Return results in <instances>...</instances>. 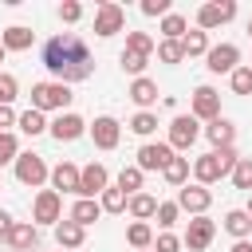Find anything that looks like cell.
I'll return each mask as SVG.
<instances>
[{"label":"cell","mask_w":252,"mask_h":252,"mask_svg":"<svg viewBox=\"0 0 252 252\" xmlns=\"http://www.w3.org/2000/svg\"><path fill=\"white\" fill-rule=\"evenodd\" d=\"M16 91H20V83H16V75H4V71H0V106H12V98H16Z\"/></svg>","instance_id":"obj_41"},{"label":"cell","mask_w":252,"mask_h":252,"mask_svg":"<svg viewBox=\"0 0 252 252\" xmlns=\"http://www.w3.org/2000/svg\"><path fill=\"white\" fill-rule=\"evenodd\" d=\"M232 16H236V4H232V0H220V4H201V8H197V28H201V32H209V28L228 24Z\"/></svg>","instance_id":"obj_11"},{"label":"cell","mask_w":252,"mask_h":252,"mask_svg":"<svg viewBox=\"0 0 252 252\" xmlns=\"http://www.w3.org/2000/svg\"><path fill=\"white\" fill-rule=\"evenodd\" d=\"M161 35H165V39H185V16L169 12V16L161 20Z\"/></svg>","instance_id":"obj_35"},{"label":"cell","mask_w":252,"mask_h":252,"mask_svg":"<svg viewBox=\"0 0 252 252\" xmlns=\"http://www.w3.org/2000/svg\"><path fill=\"white\" fill-rule=\"evenodd\" d=\"M79 181H83V169L71 165V161H59L51 169V189L63 197V193H79Z\"/></svg>","instance_id":"obj_16"},{"label":"cell","mask_w":252,"mask_h":252,"mask_svg":"<svg viewBox=\"0 0 252 252\" xmlns=\"http://www.w3.org/2000/svg\"><path fill=\"white\" fill-rule=\"evenodd\" d=\"M71 98H75L71 87H67V83H55V79L32 87V110H39V114H43V110H59V114H63V110L71 106Z\"/></svg>","instance_id":"obj_2"},{"label":"cell","mask_w":252,"mask_h":252,"mask_svg":"<svg viewBox=\"0 0 252 252\" xmlns=\"http://www.w3.org/2000/svg\"><path fill=\"white\" fill-rule=\"evenodd\" d=\"M126 94H130V98H134L142 110H150V106L158 102V83L142 75V79H134V83H130V91H126Z\"/></svg>","instance_id":"obj_22"},{"label":"cell","mask_w":252,"mask_h":252,"mask_svg":"<svg viewBox=\"0 0 252 252\" xmlns=\"http://www.w3.org/2000/svg\"><path fill=\"white\" fill-rule=\"evenodd\" d=\"M150 67V55H134V51H122V71H130V75H138L142 79V71Z\"/></svg>","instance_id":"obj_39"},{"label":"cell","mask_w":252,"mask_h":252,"mask_svg":"<svg viewBox=\"0 0 252 252\" xmlns=\"http://www.w3.org/2000/svg\"><path fill=\"white\" fill-rule=\"evenodd\" d=\"M197 122H213V118H220V94L213 91V87H197L193 91V110H189Z\"/></svg>","instance_id":"obj_12"},{"label":"cell","mask_w":252,"mask_h":252,"mask_svg":"<svg viewBox=\"0 0 252 252\" xmlns=\"http://www.w3.org/2000/svg\"><path fill=\"white\" fill-rule=\"evenodd\" d=\"M47 177H51V169L43 165L39 154H20V158H16V181H20V185H32V189H35V185H43Z\"/></svg>","instance_id":"obj_5"},{"label":"cell","mask_w":252,"mask_h":252,"mask_svg":"<svg viewBox=\"0 0 252 252\" xmlns=\"http://www.w3.org/2000/svg\"><path fill=\"white\" fill-rule=\"evenodd\" d=\"M47 130H51V138H55V142H75V138H83V134H87L91 126H87V122H83L79 114L63 110V114H59V118H55V122H51Z\"/></svg>","instance_id":"obj_13"},{"label":"cell","mask_w":252,"mask_h":252,"mask_svg":"<svg viewBox=\"0 0 252 252\" xmlns=\"http://www.w3.org/2000/svg\"><path fill=\"white\" fill-rule=\"evenodd\" d=\"M209 63V71L213 75H232L236 67H240V47L236 43H217V47H209V55H205Z\"/></svg>","instance_id":"obj_6"},{"label":"cell","mask_w":252,"mask_h":252,"mask_svg":"<svg viewBox=\"0 0 252 252\" xmlns=\"http://www.w3.org/2000/svg\"><path fill=\"white\" fill-rule=\"evenodd\" d=\"M126 244H130V248H138V252H146V248L154 244V232H150V224H146V220H134V224L126 228Z\"/></svg>","instance_id":"obj_26"},{"label":"cell","mask_w":252,"mask_h":252,"mask_svg":"<svg viewBox=\"0 0 252 252\" xmlns=\"http://www.w3.org/2000/svg\"><path fill=\"white\" fill-rule=\"evenodd\" d=\"M12 224H16V220H12V213H4V209H0V240H8Z\"/></svg>","instance_id":"obj_46"},{"label":"cell","mask_w":252,"mask_h":252,"mask_svg":"<svg viewBox=\"0 0 252 252\" xmlns=\"http://www.w3.org/2000/svg\"><path fill=\"white\" fill-rule=\"evenodd\" d=\"M98 205H102V213H122L126 205H130V197L114 185V189H102V197H98Z\"/></svg>","instance_id":"obj_30"},{"label":"cell","mask_w":252,"mask_h":252,"mask_svg":"<svg viewBox=\"0 0 252 252\" xmlns=\"http://www.w3.org/2000/svg\"><path fill=\"white\" fill-rule=\"evenodd\" d=\"M193 177H197V185H213V181L228 177V173L220 169V158H217V150H209V154H201V158L193 161Z\"/></svg>","instance_id":"obj_17"},{"label":"cell","mask_w":252,"mask_h":252,"mask_svg":"<svg viewBox=\"0 0 252 252\" xmlns=\"http://www.w3.org/2000/svg\"><path fill=\"white\" fill-rule=\"evenodd\" d=\"M177 205H181L185 213H193V217H205V209L213 205V193H209L205 185H181V189H177Z\"/></svg>","instance_id":"obj_14"},{"label":"cell","mask_w":252,"mask_h":252,"mask_svg":"<svg viewBox=\"0 0 252 252\" xmlns=\"http://www.w3.org/2000/svg\"><path fill=\"white\" fill-rule=\"evenodd\" d=\"M126 51H134V55H150V51H154V39H150L146 32H126Z\"/></svg>","instance_id":"obj_36"},{"label":"cell","mask_w":252,"mask_h":252,"mask_svg":"<svg viewBox=\"0 0 252 252\" xmlns=\"http://www.w3.org/2000/svg\"><path fill=\"white\" fill-rule=\"evenodd\" d=\"M16 122H20V114L12 106H0V134H8V126H16Z\"/></svg>","instance_id":"obj_45"},{"label":"cell","mask_w":252,"mask_h":252,"mask_svg":"<svg viewBox=\"0 0 252 252\" xmlns=\"http://www.w3.org/2000/svg\"><path fill=\"white\" fill-rule=\"evenodd\" d=\"M16 126H20V130H24V134H32V138H35V134H43V130H47V126H51V122H47V118H43V114H39V110H24V114H20V122H16Z\"/></svg>","instance_id":"obj_27"},{"label":"cell","mask_w":252,"mask_h":252,"mask_svg":"<svg viewBox=\"0 0 252 252\" xmlns=\"http://www.w3.org/2000/svg\"><path fill=\"white\" fill-rule=\"evenodd\" d=\"M213 236H217V224H213L209 217H193L189 228H185V240H181V244H185L189 252H205V248L213 244Z\"/></svg>","instance_id":"obj_10"},{"label":"cell","mask_w":252,"mask_h":252,"mask_svg":"<svg viewBox=\"0 0 252 252\" xmlns=\"http://www.w3.org/2000/svg\"><path fill=\"white\" fill-rule=\"evenodd\" d=\"M158 59H161V63H181V59H185L181 39H161V43H158Z\"/></svg>","instance_id":"obj_33"},{"label":"cell","mask_w":252,"mask_h":252,"mask_svg":"<svg viewBox=\"0 0 252 252\" xmlns=\"http://www.w3.org/2000/svg\"><path fill=\"white\" fill-rule=\"evenodd\" d=\"M55 240H59V248H67V252H71V248H79V244L87 240V228H83V224H75V220L67 217V220H59V224H55Z\"/></svg>","instance_id":"obj_21"},{"label":"cell","mask_w":252,"mask_h":252,"mask_svg":"<svg viewBox=\"0 0 252 252\" xmlns=\"http://www.w3.org/2000/svg\"><path fill=\"white\" fill-rule=\"evenodd\" d=\"M59 252H67V248H59Z\"/></svg>","instance_id":"obj_51"},{"label":"cell","mask_w":252,"mask_h":252,"mask_svg":"<svg viewBox=\"0 0 252 252\" xmlns=\"http://www.w3.org/2000/svg\"><path fill=\"white\" fill-rule=\"evenodd\" d=\"M205 138L213 142V150H224V146H232V138H236V126H232L228 118H213V122L205 126Z\"/></svg>","instance_id":"obj_20"},{"label":"cell","mask_w":252,"mask_h":252,"mask_svg":"<svg viewBox=\"0 0 252 252\" xmlns=\"http://www.w3.org/2000/svg\"><path fill=\"white\" fill-rule=\"evenodd\" d=\"M122 28H126V12H122V4H110V0H106V4L94 8V35L106 39V35H118Z\"/></svg>","instance_id":"obj_4"},{"label":"cell","mask_w":252,"mask_h":252,"mask_svg":"<svg viewBox=\"0 0 252 252\" xmlns=\"http://www.w3.org/2000/svg\"><path fill=\"white\" fill-rule=\"evenodd\" d=\"M248 35H252V20H248Z\"/></svg>","instance_id":"obj_50"},{"label":"cell","mask_w":252,"mask_h":252,"mask_svg":"<svg viewBox=\"0 0 252 252\" xmlns=\"http://www.w3.org/2000/svg\"><path fill=\"white\" fill-rule=\"evenodd\" d=\"M43 67L55 75V83H83L94 75V59H91V47L75 35V32H59L43 43Z\"/></svg>","instance_id":"obj_1"},{"label":"cell","mask_w":252,"mask_h":252,"mask_svg":"<svg viewBox=\"0 0 252 252\" xmlns=\"http://www.w3.org/2000/svg\"><path fill=\"white\" fill-rule=\"evenodd\" d=\"M35 244H39L35 224H32V220H16L12 232H8V248H12V252H32Z\"/></svg>","instance_id":"obj_18"},{"label":"cell","mask_w":252,"mask_h":252,"mask_svg":"<svg viewBox=\"0 0 252 252\" xmlns=\"http://www.w3.org/2000/svg\"><path fill=\"white\" fill-rule=\"evenodd\" d=\"M16 158H20V138L8 130V134H0V165H16Z\"/></svg>","instance_id":"obj_34"},{"label":"cell","mask_w":252,"mask_h":252,"mask_svg":"<svg viewBox=\"0 0 252 252\" xmlns=\"http://www.w3.org/2000/svg\"><path fill=\"white\" fill-rule=\"evenodd\" d=\"M4 55H8V51H4V43H0V63H4Z\"/></svg>","instance_id":"obj_48"},{"label":"cell","mask_w":252,"mask_h":252,"mask_svg":"<svg viewBox=\"0 0 252 252\" xmlns=\"http://www.w3.org/2000/svg\"><path fill=\"white\" fill-rule=\"evenodd\" d=\"M173 158H177V154H173L169 142H146V146L138 150V169H142V173H146V169H165Z\"/></svg>","instance_id":"obj_8"},{"label":"cell","mask_w":252,"mask_h":252,"mask_svg":"<svg viewBox=\"0 0 252 252\" xmlns=\"http://www.w3.org/2000/svg\"><path fill=\"white\" fill-rule=\"evenodd\" d=\"M181 47H185V55H209V35L205 32H185Z\"/></svg>","instance_id":"obj_32"},{"label":"cell","mask_w":252,"mask_h":252,"mask_svg":"<svg viewBox=\"0 0 252 252\" xmlns=\"http://www.w3.org/2000/svg\"><path fill=\"white\" fill-rule=\"evenodd\" d=\"M224 228H228L236 240H248V236H252V217H248V209H232V213H224Z\"/></svg>","instance_id":"obj_25"},{"label":"cell","mask_w":252,"mask_h":252,"mask_svg":"<svg viewBox=\"0 0 252 252\" xmlns=\"http://www.w3.org/2000/svg\"><path fill=\"white\" fill-rule=\"evenodd\" d=\"M197 138H201V122H197L193 114H177V118L169 122V146H173V150H189Z\"/></svg>","instance_id":"obj_7"},{"label":"cell","mask_w":252,"mask_h":252,"mask_svg":"<svg viewBox=\"0 0 252 252\" xmlns=\"http://www.w3.org/2000/svg\"><path fill=\"white\" fill-rule=\"evenodd\" d=\"M177 217H181V205H177V201H161V205H158V224H161V228L177 224Z\"/></svg>","instance_id":"obj_40"},{"label":"cell","mask_w":252,"mask_h":252,"mask_svg":"<svg viewBox=\"0 0 252 252\" xmlns=\"http://www.w3.org/2000/svg\"><path fill=\"white\" fill-rule=\"evenodd\" d=\"M118 189H122L126 197L142 193V169H138V165H126V169L118 173Z\"/></svg>","instance_id":"obj_29"},{"label":"cell","mask_w":252,"mask_h":252,"mask_svg":"<svg viewBox=\"0 0 252 252\" xmlns=\"http://www.w3.org/2000/svg\"><path fill=\"white\" fill-rule=\"evenodd\" d=\"M91 138H94V146H98V150H114V146H118V138H122V122H118V118H110V114H102V118H94Z\"/></svg>","instance_id":"obj_15"},{"label":"cell","mask_w":252,"mask_h":252,"mask_svg":"<svg viewBox=\"0 0 252 252\" xmlns=\"http://www.w3.org/2000/svg\"><path fill=\"white\" fill-rule=\"evenodd\" d=\"M161 177H165L169 185H185V177H189V158H173V161L161 169Z\"/></svg>","instance_id":"obj_31"},{"label":"cell","mask_w":252,"mask_h":252,"mask_svg":"<svg viewBox=\"0 0 252 252\" xmlns=\"http://www.w3.org/2000/svg\"><path fill=\"white\" fill-rule=\"evenodd\" d=\"M232 185H236V189H252V158H240V161H236Z\"/></svg>","instance_id":"obj_38"},{"label":"cell","mask_w":252,"mask_h":252,"mask_svg":"<svg viewBox=\"0 0 252 252\" xmlns=\"http://www.w3.org/2000/svg\"><path fill=\"white\" fill-rule=\"evenodd\" d=\"M102 189H110V173H106V165H102V161H91V165L83 169V181H79V197L94 201V197H102Z\"/></svg>","instance_id":"obj_9"},{"label":"cell","mask_w":252,"mask_h":252,"mask_svg":"<svg viewBox=\"0 0 252 252\" xmlns=\"http://www.w3.org/2000/svg\"><path fill=\"white\" fill-rule=\"evenodd\" d=\"M98 217H102V205H98V201L79 197V201L71 205V220H75V224H83V228H87V224H94Z\"/></svg>","instance_id":"obj_24"},{"label":"cell","mask_w":252,"mask_h":252,"mask_svg":"<svg viewBox=\"0 0 252 252\" xmlns=\"http://www.w3.org/2000/svg\"><path fill=\"white\" fill-rule=\"evenodd\" d=\"M0 43H4V51H28L35 43V32L24 28V24H12V28L0 32Z\"/></svg>","instance_id":"obj_19"},{"label":"cell","mask_w":252,"mask_h":252,"mask_svg":"<svg viewBox=\"0 0 252 252\" xmlns=\"http://www.w3.org/2000/svg\"><path fill=\"white\" fill-rule=\"evenodd\" d=\"M232 252H252V240H236V244H232Z\"/></svg>","instance_id":"obj_47"},{"label":"cell","mask_w":252,"mask_h":252,"mask_svg":"<svg viewBox=\"0 0 252 252\" xmlns=\"http://www.w3.org/2000/svg\"><path fill=\"white\" fill-rule=\"evenodd\" d=\"M130 130H134L138 138H150V134L158 130V114H154V110H138V114L130 118Z\"/></svg>","instance_id":"obj_28"},{"label":"cell","mask_w":252,"mask_h":252,"mask_svg":"<svg viewBox=\"0 0 252 252\" xmlns=\"http://www.w3.org/2000/svg\"><path fill=\"white\" fill-rule=\"evenodd\" d=\"M248 217H252V197H248Z\"/></svg>","instance_id":"obj_49"},{"label":"cell","mask_w":252,"mask_h":252,"mask_svg":"<svg viewBox=\"0 0 252 252\" xmlns=\"http://www.w3.org/2000/svg\"><path fill=\"white\" fill-rule=\"evenodd\" d=\"M154 252H181V240H177L173 232H161V236L154 240Z\"/></svg>","instance_id":"obj_43"},{"label":"cell","mask_w":252,"mask_h":252,"mask_svg":"<svg viewBox=\"0 0 252 252\" xmlns=\"http://www.w3.org/2000/svg\"><path fill=\"white\" fill-rule=\"evenodd\" d=\"M59 20H63V24H79V20H83V4H79V0H63V4H59Z\"/></svg>","instance_id":"obj_42"},{"label":"cell","mask_w":252,"mask_h":252,"mask_svg":"<svg viewBox=\"0 0 252 252\" xmlns=\"http://www.w3.org/2000/svg\"><path fill=\"white\" fill-rule=\"evenodd\" d=\"M158 205H161L158 197H150V193H134L126 209H130V217H134V220H150V217H158Z\"/></svg>","instance_id":"obj_23"},{"label":"cell","mask_w":252,"mask_h":252,"mask_svg":"<svg viewBox=\"0 0 252 252\" xmlns=\"http://www.w3.org/2000/svg\"><path fill=\"white\" fill-rule=\"evenodd\" d=\"M228 83H232L236 94H252V67H236V71L228 75Z\"/></svg>","instance_id":"obj_37"},{"label":"cell","mask_w":252,"mask_h":252,"mask_svg":"<svg viewBox=\"0 0 252 252\" xmlns=\"http://www.w3.org/2000/svg\"><path fill=\"white\" fill-rule=\"evenodd\" d=\"M142 12H146V16H161V20H165V16H169V0H142Z\"/></svg>","instance_id":"obj_44"},{"label":"cell","mask_w":252,"mask_h":252,"mask_svg":"<svg viewBox=\"0 0 252 252\" xmlns=\"http://www.w3.org/2000/svg\"><path fill=\"white\" fill-rule=\"evenodd\" d=\"M63 220V197L55 189H39L32 205V224H59Z\"/></svg>","instance_id":"obj_3"}]
</instances>
